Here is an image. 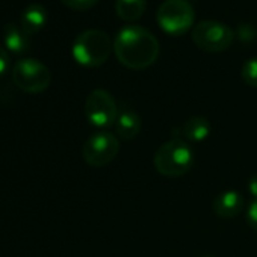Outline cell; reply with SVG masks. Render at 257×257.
I'll return each mask as SVG.
<instances>
[{
    "mask_svg": "<svg viewBox=\"0 0 257 257\" xmlns=\"http://www.w3.org/2000/svg\"><path fill=\"white\" fill-rule=\"evenodd\" d=\"M147 8V0H116L115 11L125 22L138 20Z\"/></svg>",
    "mask_w": 257,
    "mask_h": 257,
    "instance_id": "cell-14",
    "label": "cell"
},
{
    "mask_svg": "<svg viewBox=\"0 0 257 257\" xmlns=\"http://www.w3.org/2000/svg\"><path fill=\"white\" fill-rule=\"evenodd\" d=\"M245 218H246V222L248 225L257 231V200H252L248 207H246V212H245Z\"/></svg>",
    "mask_w": 257,
    "mask_h": 257,
    "instance_id": "cell-17",
    "label": "cell"
},
{
    "mask_svg": "<svg viewBox=\"0 0 257 257\" xmlns=\"http://www.w3.org/2000/svg\"><path fill=\"white\" fill-rule=\"evenodd\" d=\"M119 152V141L109 132L92 134L82 149L83 161L91 167H104L110 164Z\"/></svg>",
    "mask_w": 257,
    "mask_h": 257,
    "instance_id": "cell-8",
    "label": "cell"
},
{
    "mask_svg": "<svg viewBox=\"0 0 257 257\" xmlns=\"http://www.w3.org/2000/svg\"><path fill=\"white\" fill-rule=\"evenodd\" d=\"M201 257H213V255H201Z\"/></svg>",
    "mask_w": 257,
    "mask_h": 257,
    "instance_id": "cell-20",
    "label": "cell"
},
{
    "mask_svg": "<svg viewBox=\"0 0 257 257\" xmlns=\"http://www.w3.org/2000/svg\"><path fill=\"white\" fill-rule=\"evenodd\" d=\"M141 125H143V121H141V116L137 112L124 109L116 116L115 132L121 140L131 141V140H134V138H137L140 135Z\"/></svg>",
    "mask_w": 257,
    "mask_h": 257,
    "instance_id": "cell-10",
    "label": "cell"
},
{
    "mask_svg": "<svg viewBox=\"0 0 257 257\" xmlns=\"http://www.w3.org/2000/svg\"><path fill=\"white\" fill-rule=\"evenodd\" d=\"M195 155L188 143L180 138H174L162 144L153 159L155 168L165 177H182L194 165Z\"/></svg>",
    "mask_w": 257,
    "mask_h": 257,
    "instance_id": "cell-2",
    "label": "cell"
},
{
    "mask_svg": "<svg viewBox=\"0 0 257 257\" xmlns=\"http://www.w3.org/2000/svg\"><path fill=\"white\" fill-rule=\"evenodd\" d=\"M46 22H47L46 8L40 4H32L26 7L25 11L22 13L20 26L28 35H32V34L40 32L46 26Z\"/></svg>",
    "mask_w": 257,
    "mask_h": 257,
    "instance_id": "cell-12",
    "label": "cell"
},
{
    "mask_svg": "<svg viewBox=\"0 0 257 257\" xmlns=\"http://www.w3.org/2000/svg\"><path fill=\"white\" fill-rule=\"evenodd\" d=\"M180 135L186 141L201 143L210 135V122L204 116H192L182 125Z\"/></svg>",
    "mask_w": 257,
    "mask_h": 257,
    "instance_id": "cell-13",
    "label": "cell"
},
{
    "mask_svg": "<svg viewBox=\"0 0 257 257\" xmlns=\"http://www.w3.org/2000/svg\"><path fill=\"white\" fill-rule=\"evenodd\" d=\"M246 191H248V194H249L254 200H257V174H254V176L248 180Z\"/></svg>",
    "mask_w": 257,
    "mask_h": 257,
    "instance_id": "cell-19",
    "label": "cell"
},
{
    "mask_svg": "<svg viewBox=\"0 0 257 257\" xmlns=\"http://www.w3.org/2000/svg\"><path fill=\"white\" fill-rule=\"evenodd\" d=\"M195 13L188 0H165L158 10V23L170 35H182L194 25Z\"/></svg>",
    "mask_w": 257,
    "mask_h": 257,
    "instance_id": "cell-5",
    "label": "cell"
},
{
    "mask_svg": "<svg viewBox=\"0 0 257 257\" xmlns=\"http://www.w3.org/2000/svg\"><path fill=\"white\" fill-rule=\"evenodd\" d=\"M159 50L158 38L143 26H125L113 40L116 59L131 70H144L153 65Z\"/></svg>",
    "mask_w": 257,
    "mask_h": 257,
    "instance_id": "cell-1",
    "label": "cell"
},
{
    "mask_svg": "<svg viewBox=\"0 0 257 257\" xmlns=\"http://www.w3.org/2000/svg\"><path fill=\"white\" fill-rule=\"evenodd\" d=\"M61 2L71 8V10H76V11H86V10H91L98 0H61Z\"/></svg>",
    "mask_w": 257,
    "mask_h": 257,
    "instance_id": "cell-16",
    "label": "cell"
},
{
    "mask_svg": "<svg viewBox=\"0 0 257 257\" xmlns=\"http://www.w3.org/2000/svg\"><path fill=\"white\" fill-rule=\"evenodd\" d=\"M118 113V106L109 91L95 88L88 94L85 101V116L94 127H110L115 124Z\"/></svg>",
    "mask_w": 257,
    "mask_h": 257,
    "instance_id": "cell-7",
    "label": "cell"
},
{
    "mask_svg": "<svg viewBox=\"0 0 257 257\" xmlns=\"http://www.w3.org/2000/svg\"><path fill=\"white\" fill-rule=\"evenodd\" d=\"M242 79L245 83H248L249 86H255L257 88V58H251L248 59L243 65H242Z\"/></svg>",
    "mask_w": 257,
    "mask_h": 257,
    "instance_id": "cell-15",
    "label": "cell"
},
{
    "mask_svg": "<svg viewBox=\"0 0 257 257\" xmlns=\"http://www.w3.org/2000/svg\"><path fill=\"white\" fill-rule=\"evenodd\" d=\"M4 43L11 53L23 55L29 50V35L17 23H7L4 28Z\"/></svg>",
    "mask_w": 257,
    "mask_h": 257,
    "instance_id": "cell-11",
    "label": "cell"
},
{
    "mask_svg": "<svg viewBox=\"0 0 257 257\" xmlns=\"http://www.w3.org/2000/svg\"><path fill=\"white\" fill-rule=\"evenodd\" d=\"M245 206V200L237 191H224L213 200V212L221 218L237 216Z\"/></svg>",
    "mask_w": 257,
    "mask_h": 257,
    "instance_id": "cell-9",
    "label": "cell"
},
{
    "mask_svg": "<svg viewBox=\"0 0 257 257\" xmlns=\"http://www.w3.org/2000/svg\"><path fill=\"white\" fill-rule=\"evenodd\" d=\"M233 31L224 23L215 20H203L192 31V41L204 52H224L233 43Z\"/></svg>",
    "mask_w": 257,
    "mask_h": 257,
    "instance_id": "cell-6",
    "label": "cell"
},
{
    "mask_svg": "<svg viewBox=\"0 0 257 257\" xmlns=\"http://www.w3.org/2000/svg\"><path fill=\"white\" fill-rule=\"evenodd\" d=\"M10 55L8 52L4 49V47H0V76L5 74L10 68Z\"/></svg>",
    "mask_w": 257,
    "mask_h": 257,
    "instance_id": "cell-18",
    "label": "cell"
},
{
    "mask_svg": "<svg viewBox=\"0 0 257 257\" xmlns=\"http://www.w3.org/2000/svg\"><path fill=\"white\" fill-rule=\"evenodd\" d=\"M113 50V43L110 37L98 29H88L80 32L73 43V58L77 64L83 67H100L103 65L110 52Z\"/></svg>",
    "mask_w": 257,
    "mask_h": 257,
    "instance_id": "cell-3",
    "label": "cell"
},
{
    "mask_svg": "<svg viewBox=\"0 0 257 257\" xmlns=\"http://www.w3.org/2000/svg\"><path fill=\"white\" fill-rule=\"evenodd\" d=\"M14 85L28 94H40L52 83V73L43 62L25 58L20 59L13 68Z\"/></svg>",
    "mask_w": 257,
    "mask_h": 257,
    "instance_id": "cell-4",
    "label": "cell"
}]
</instances>
